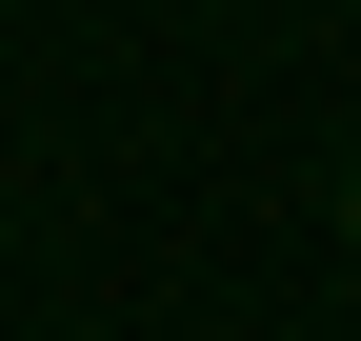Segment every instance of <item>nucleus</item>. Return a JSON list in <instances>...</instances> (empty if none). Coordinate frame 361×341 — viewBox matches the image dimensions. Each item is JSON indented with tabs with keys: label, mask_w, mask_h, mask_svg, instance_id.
Here are the masks:
<instances>
[{
	"label": "nucleus",
	"mask_w": 361,
	"mask_h": 341,
	"mask_svg": "<svg viewBox=\"0 0 361 341\" xmlns=\"http://www.w3.org/2000/svg\"><path fill=\"white\" fill-rule=\"evenodd\" d=\"M341 261H361V161H341Z\"/></svg>",
	"instance_id": "obj_1"
}]
</instances>
